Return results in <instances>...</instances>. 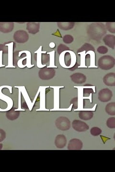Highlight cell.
<instances>
[{"label":"cell","mask_w":115,"mask_h":172,"mask_svg":"<svg viewBox=\"0 0 115 172\" xmlns=\"http://www.w3.org/2000/svg\"><path fill=\"white\" fill-rule=\"evenodd\" d=\"M106 32L105 25L102 22H92L87 28V35L94 40H100L106 34Z\"/></svg>","instance_id":"obj_1"},{"label":"cell","mask_w":115,"mask_h":172,"mask_svg":"<svg viewBox=\"0 0 115 172\" xmlns=\"http://www.w3.org/2000/svg\"><path fill=\"white\" fill-rule=\"evenodd\" d=\"M115 65V59L112 56L105 55L99 58L98 61L99 67L102 70L108 71L112 69Z\"/></svg>","instance_id":"obj_2"},{"label":"cell","mask_w":115,"mask_h":172,"mask_svg":"<svg viewBox=\"0 0 115 172\" xmlns=\"http://www.w3.org/2000/svg\"><path fill=\"white\" fill-rule=\"evenodd\" d=\"M55 125L59 130L63 131H68L70 128V121L66 117L61 116L56 119Z\"/></svg>","instance_id":"obj_3"},{"label":"cell","mask_w":115,"mask_h":172,"mask_svg":"<svg viewBox=\"0 0 115 172\" xmlns=\"http://www.w3.org/2000/svg\"><path fill=\"white\" fill-rule=\"evenodd\" d=\"M56 71L52 68L43 67L39 72V76L42 80H49L55 76Z\"/></svg>","instance_id":"obj_4"},{"label":"cell","mask_w":115,"mask_h":172,"mask_svg":"<svg viewBox=\"0 0 115 172\" xmlns=\"http://www.w3.org/2000/svg\"><path fill=\"white\" fill-rule=\"evenodd\" d=\"M113 93L109 88H105L100 90L99 92V101L102 102H107L112 99Z\"/></svg>","instance_id":"obj_5"},{"label":"cell","mask_w":115,"mask_h":172,"mask_svg":"<svg viewBox=\"0 0 115 172\" xmlns=\"http://www.w3.org/2000/svg\"><path fill=\"white\" fill-rule=\"evenodd\" d=\"M4 88H7L10 90V93H12V88L11 87H10V86H2L0 87V99L6 102L7 104H8V107L6 109H5V110L1 109V108H0V112H4V111L5 112V111H9L12 107L13 102L11 99L10 98L8 97L5 96V95H3L2 92V90Z\"/></svg>","instance_id":"obj_6"},{"label":"cell","mask_w":115,"mask_h":172,"mask_svg":"<svg viewBox=\"0 0 115 172\" xmlns=\"http://www.w3.org/2000/svg\"><path fill=\"white\" fill-rule=\"evenodd\" d=\"M29 38L28 34L25 31L19 30L16 32L13 35L15 41L19 43H23L27 41Z\"/></svg>","instance_id":"obj_7"},{"label":"cell","mask_w":115,"mask_h":172,"mask_svg":"<svg viewBox=\"0 0 115 172\" xmlns=\"http://www.w3.org/2000/svg\"><path fill=\"white\" fill-rule=\"evenodd\" d=\"M72 127L75 131L78 132H84L89 130L88 125L85 122L80 120H75L72 122Z\"/></svg>","instance_id":"obj_8"},{"label":"cell","mask_w":115,"mask_h":172,"mask_svg":"<svg viewBox=\"0 0 115 172\" xmlns=\"http://www.w3.org/2000/svg\"><path fill=\"white\" fill-rule=\"evenodd\" d=\"M83 142L78 139H72L69 142L68 150H80L83 148Z\"/></svg>","instance_id":"obj_9"},{"label":"cell","mask_w":115,"mask_h":172,"mask_svg":"<svg viewBox=\"0 0 115 172\" xmlns=\"http://www.w3.org/2000/svg\"><path fill=\"white\" fill-rule=\"evenodd\" d=\"M70 79L75 84H81L85 82L86 77L81 73H75L70 76Z\"/></svg>","instance_id":"obj_10"},{"label":"cell","mask_w":115,"mask_h":172,"mask_svg":"<svg viewBox=\"0 0 115 172\" xmlns=\"http://www.w3.org/2000/svg\"><path fill=\"white\" fill-rule=\"evenodd\" d=\"M103 81L106 86L114 87L115 86V73H109L106 74L103 77Z\"/></svg>","instance_id":"obj_11"},{"label":"cell","mask_w":115,"mask_h":172,"mask_svg":"<svg viewBox=\"0 0 115 172\" xmlns=\"http://www.w3.org/2000/svg\"><path fill=\"white\" fill-rule=\"evenodd\" d=\"M67 144V139L63 134L57 135L55 138V144L56 147L59 149H63L65 147Z\"/></svg>","instance_id":"obj_12"},{"label":"cell","mask_w":115,"mask_h":172,"mask_svg":"<svg viewBox=\"0 0 115 172\" xmlns=\"http://www.w3.org/2000/svg\"><path fill=\"white\" fill-rule=\"evenodd\" d=\"M13 43H10V44H5V46H8V65L6 67H16L13 66Z\"/></svg>","instance_id":"obj_13"},{"label":"cell","mask_w":115,"mask_h":172,"mask_svg":"<svg viewBox=\"0 0 115 172\" xmlns=\"http://www.w3.org/2000/svg\"><path fill=\"white\" fill-rule=\"evenodd\" d=\"M104 43L110 48L115 49V36L113 35H106L103 39Z\"/></svg>","instance_id":"obj_14"},{"label":"cell","mask_w":115,"mask_h":172,"mask_svg":"<svg viewBox=\"0 0 115 172\" xmlns=\"http://www.w3.org/2000/svg\"><path fill=\"white\" fill-rule=\"evenodd\" d=\"M39 22H28L27 25V29L30 34H36L39 32Z\"/></svg>","instance_id":"obj_15"},{"label":"cell","mask_w":115,"mask_h":172,"mask_svg":"<svg viewBox=\"0 0 115 172\" xmlns=\"http://www.w3.org/2000/svg\"><path fill=\"white\" fill-rule=\"evenodd\" d=\"M14 27L13 22H0V31L7 33L12 31Z\"/></svg>","instance_id":"obj_16"},{"label":"cell","mask_w":115,"mask_h":172,"mask_svg":"<svg viewBox=\"0 0 115 172\" xmlns=\"http://www.w3.org/2000/svg\"><path fill=\"white\" fill-rule=\"evenodd\" d=\"M94 116V112L92 111H80L79 113V117L81 120L88 121L92 119Z\"/></svg>","instance_id":"obj_17"},{"label":"cell","mask_w":115,"mask_h":172,"mask_svg":"<svg viewBox=\"0 0 115 172\" xmlns=\"http://www.w3.org/2000/svg\"><path fill=\"white\" fill-rule=\"evenodd\" d=\"M57 26L62 30L68 31L71 30L75 26L74 22H58L57 23Z\"/></svg>","instance_id":"obj_18"},{"label":"cell","mask_w":115,"mask_h":172,"mask_svg":"<svg viewBox=\"0 0 115 172\" xmlns=\"http://www.w3.org/2000/svg\"><path fill=\"white\" fill-rule=\"evenodd\" d=\"M42 46H41L40 48L38 50L35 52V53L37 54V65L38 67L39 68H42V67H45L46 65H42L41 64V55L42 54H45L46 52L42 51H41Z\"/></svg>","instance_id":"obj_19"},{"label":"cell","mask_w":115,"mask_h":172,"mask_svg":"<svg viewBox=\"0 0 115 172\" xmlns=\"http://www.w3.org/2000/svg\"><path fill=\"white\" fill-rule=\"evenodd\" d=\"M105 111L107 114L111 116L115 115V102H112L108 103L105 108Z\"/></svg>","instance_id":"obj_20"},{"label":"cell","mask_w":115,"mask_h":172,"mask_svg":"<svg viewBox=\"0 0 115 172\" xmlns=\"http://www.w3.org/2000/svg\"><path fill=\"white\" fill-rule=\"evenodd\" d=\"M90 51L95 52V49L94 48V46H93L92 45H91L90 44H89V43H85V44H84V45L78 49V50L77 51V52H78V53L83 52L84 51H85L86 52H87Z\"/></svg>","instance_id":"obj_21"},{"label":"cell","mask_w":115,"mask_h":172,"mask_svg":"<svg viewBox=\"0 0 115 172\" xmlns=\"http://www.w3.org/2000/svg\"><path fill=\"white\" fill-rule=\"evenodd\" d=\"M9 111V112L7 113L6 117L9 120H16L19 116L20 112H17L15 109H13V108L12 110L10 109Z\"/></svg>","instance_id":"obj_22"},{"label":"cell","mask_w":115,"mask_h":172,"mask_svg":"<svg viewBox=\"0 0 115 172\" xmlns=\"http://www.w3.org/2000/svg\"><path fill=\"white\" fill-rule=\"evenodd\" d=\"M16 87L20 88V90H21L23 95V97L25 98V100H26V102H27V106H28V108H29V110H31L32 108L33 105H32V104H31V102H30V100H29V98H28V95L27 94V91H26V90H25V87Z\"/></svg>","instance_id":"obj_23"},{"label":"cell","mask_w":115,"mask_h":172,"mask_svg":"<svg viewBox=\"0 0 115 172\" xmlns=\"http://www.w3.org/2000/svg\"><path fill=\"white\" fill-rule=\"evenodd\" d=\"M22 53H26L27 54V64L26 66H27L28 68L32 67L34 65H31V55L30 52L28 51H22L19 52L18 57H21Z\"/></svg>","instance_id":"obj_24"},{"label":"cell","mask_w":115,"mask_h":172,"mask_svg":"<svg viewBox=\"0 0 115 172\" xmlns=\"http://www.w3.org/2000/svg\"><path fill=\"white\" fill-rule=\"evenodd\" d=\"M106 30L109 31L110 33H115V22H106Z\"/></svg>","instance_id":"obj_25"},{"label":"cell","mask_w":115,"mask_h":172,"mask_svg":"<svg viewBox=\"0 0 115 172\" xmlns=\"http://www.w3.org/2000/svg\"><path fill=\"white\" fill-rule=\"evenodd\" d=\"M102 131L100 128L97 127H94L91 129L90 133L91 135L94 136H97L100 135L102 133Z\"/></svg>","instance_id":"obj_26"},{"label":"cell","mask_w":115,"mask_h":172,"mask_svg":"<svg viewBox=\"0 0 115 172\" xmlns=\"http://www.w3.org/2000/svg\"><path fill=\"white\" fill-rule=\"evenodd\" d=\"M106 126L110 129L115 128V118L114 117L110 118L106 122Z\"/></svg>","instance_id":"obj_27"},{"label":"cell","mask_w":115,"mask_h":172,"mask_svg":"<svg viewBox=\"0 0 115 172\" xmlns=\"http://www.w3.org/2000/svg\"><path fill=\"white\" fill-rule=\"evenodd\" d=\"M68 50H70L69 47L64 44H59V46L57 47V52L59 55L62 54L63 52Z\"/></svg>","instance_id":"obj_28"},{"label":"cell","mask_w":115,"mask_h":172,"mask_svg":"<svg viewBox=\"0 0 115 172\" xmlns=\"http://www.w3.org/2000/svg\"><path fill=\"white\" fill-rule=\"evenodd\" d=\"M63 41L66 44H71L74 41V38L72 35H67L64 36L63 38Z\"/></svg>","instance_id":"obj_29"},{"label":"cell","mask_w":115,"mask_h":172,"mask_svg":"<svg viewBox=\"0 0 115 172\" xmlns=\"http://www.w3.org/2000/svg\"><path fill=\"white\" fill-rule=\"evenodd\" d=\"M109 49L105 46H100L97 49V52L100 54H105L108 52Z\"/></svg>","instance_id":"obj_30"},{"label":"cell","mask_w":115,"mask_h":172,"mask_svg":"<svg viewBox=\"0 0 115 172\" xmlns=\"http://www.w3.org/2000/svg\"><path fill=\"white\" fill-rule=\"evenodd\" d=\"M64 60H65V63H66V66H67V64H68V67L70 65V63H71V56H70V54L69 53L67 52L66 54H65Z\"/></svg>","instance_id":"obj_31"},{"label":"cell","mask_w":115,"mask_h":172,"mask_svg":"<svg viewBox=\"0 0 115 172\" xmlns=\"http://www.w3.org/2000/svg\"><path fill=\"white\" fill-rule=\"evenodd\" d=\"M70 103L73 105V108L75 110L78 108V98L75 97L73 98L70 101Z\"/></svg>","instance_id":"obj_32"},{"label":"cell","mask_w":115,"mask_h":172,"mask_svg":"<svg viewBox=\"0 0 115 172\" xmlns=\"http://www.w3.org/2000/svg\"><path fill=\"white\" fill-rule=\"evenodd\" d=\"M93 90L91 88H84V97L88 96L90 94L93 93Z\"/></svg>","instance_id":"obj_33"},{"label":"cell","mask_w":115,"mask_h":172,"mask_svg":"<svg viewBox=\"0 0 115 172\" xmlns=\"http://www.w3.org/2000/svg\"><path fill=\"white\" fill-rule=\"evenodd\" d=\"M49 60H50V57H49L48 56H47V55H42V54L41 63H42L45 64L46 63L48 62Z\"/></svg>","instance_id":"obj_34"},{"label":"cell","mask_w":115,"mask_h":172,"mask_svg":"<svg viewBox=\"0 0 115 172\" xmlns=\"http://www.w3.org/2000/svg\"><path fill=\"white\" fill-rule=\"evenodd\" d=\"M27 58V57H23V58H21V59H19V60L18 61V62H17V65H18V67L20 68H23V67H26V65H23L22 64V61L24 60V59H26Z\"/></svg>","instance_id":"obj_35"},{"label":"cell","mask_w":115,"mask_h":172,"mask_svg":"<svg viewBox=\"0 0 115 172\" xmlns=\"http://www.w3.org/2000/svg\"><path fill=\"white\" fill-rule=\"evenodd\" d=\"M2 53H3L2 51H0V67H5V65H2Z\"/></svg>","instance_id":"obj_36"},{"label":"cell","mask_w":115,"mask_h":172,"mask_svg":"<svg viewBox=\"0 0 115 172\" xmlns=\"http://www.w3.org/2000/svg\"><path fill=\"white\" fill-rule=\"evenodd\" d=\"M79 66V65L78 63L76 62V64H75V65H74V67H72V68H69V69L70 70V71H74V70H75V69H76V68H77V67H78Z\"/></svg>","instance_id":"obj_37"}]
</instances>
